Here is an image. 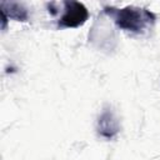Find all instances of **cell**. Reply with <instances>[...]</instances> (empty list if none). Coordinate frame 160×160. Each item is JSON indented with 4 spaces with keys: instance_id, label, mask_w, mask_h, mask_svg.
<instances>
[{
    "instance_id": "cell-1",
    "label": "cell",
    "mask_w": 160,
    "mask_h": 160,
    "mask_svg": "<svg viewBox=\"0 0 160 160\" xmlns=\"http://www.w3.org/2000/svg\"><path fill=\"white\" fill-rule=\"evenodd\" d=\"M104 12L114 21L119 29L138 35L149 31L156 20V15L152 11L132 5H128L120 9L114 6H104Z\"/></svg>"
},
{
    "instance_id": "cell-2",
    "label": "cell",
    "mask_w": 160,
    "mask_h": 160,
    "mask_svg": "<svg viewBox=\"0 0 160 160\" xmlns=\"http://www.w3.org/2000/svg\"><path fill=\"white\" fill-rule=\"evenodd\" d=\"M49 12L56 15V24L59 29L79 28L89 19V11L84 4L79 1H61L49 2Z\"/></svg>"
},
{
    "instance_id": "cell-3",
    "label": "cell",
    "mask_w": 160,
    "mask_h": 160,
    "mask_svg": "<svg viewBox=\"0 0 160 160\" xmlns=\"http://www.w3.org/2000/svg\"><path fill=\"white\" fill-rule=\"evenodd\" d=\"M98 131L100 136L111 139L119 132V122L110 110H104L98 120Z\"/></svg>"
},
{
    "instance_id": "cell-4",
    "label": "cell",
    "mask_w": 160,
    "mask_h": 160,
    "mask_svg": "<svg viewBox=\"0 0 160 160\" xmlns=\"http://www.w3.org/2000/svg\"><path fill=\"white\" fill-rule=\"evenodd\" d=\"M1 15H5L8 19H14L16 21H28L29 12L28 10L19 2H0Z\"/></svg>"
}]
</instances>
